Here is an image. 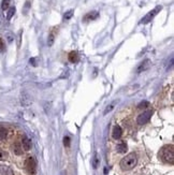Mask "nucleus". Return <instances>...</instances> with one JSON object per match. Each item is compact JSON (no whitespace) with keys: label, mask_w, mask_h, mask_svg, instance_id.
<instances>
[{"label":"nucleus","mask_w":174,"mask_h":175,"mask_svg":"<svg viewBox=\"0 0 174 175\" xmlns=\"http://www.w3.org/2000/svg\"><path fill=\"white\" fill-rule=\"evenodd\" d=\"M159 157L166 163H174V147L173 145H166L161 148L159 152Z\"/></svg>","instance_id":"nucleus-1"},{"label":"nucleus","mask_w":174,"mask_h":175,"mask_svg":"<svg viewBox=\"0 0 174 175\" xmlns=\"http://www.w3.org/2000/svg\"><path fill=\"white\" fill-rule=\"evenodd\" d=\"M137 162H138L137 155L134 152H131V154L127 155V156L124 157L122 159V161H120V167L123 170H125V171L131 170L137 166Z\"/></svg>","instance_id":"nucleus-2"},{"label":"nucleus","mask_w":174,"mask_h":175,"mask_svg":"<svg viewBox=\"0 0 174 175\" xmlns=\"http://www.w3.org/2000/svg\"><path fill=\"white\" fill-rule=\"evenodd\" d=\"M25 167H26V171L28 172L29 174H34L36 173V167H37V163L36 160H34L32 157H28L25 161Z\"/></svg>","instance_id":"nucleus-3"},{"label":"nucleus","mask_w":174,"mask_h":175,"mask_svg":"<svg viewBox=\"0 0 174 175\" xmlns=\"http://www.w3.org/2000/svg\"><path fill=\"white\" fill-rule=\"evenodd\" d=\"M152 115H153V110H148V111L143 112V113L141 114V115H139V117H138V119H137L138 124L139 125H145L146 122L150 121V117H152Z\"/></svg>","instance_id":"nucleus-4"},{"label":"nucleus","mask_w":174,"mask_h":175,"mask_svg":"<svg viewBox=\"0 0 174 175\" xmlns=\"http://www.w3.org/2000/svg\"><path fill=\"white\" fill-rule=\"evenodd\" d=\"M160 10H161V7H157V8L154 9L153 11H150V13H148L147 15L144 17V18H142V21H141V24H147V23H150V22L153 19V17L155 16L156 14H157L158 12L160 11Z\"/></svg>","instance_id":"nucleus-5"},{"label":"nucleus","mask_w":174,"mask_h":175,"mask_svg":"<svg viewBox=\"0 0 174 175\" xmlns=\"http://www.w3.org/2000/svg\"><path fill=\"white\" fill-rule=\"evenodd\" d=\"M150 61L148 60V59H146V60H144L143 62H141L140 64V66H139L138 69H137V72L138 73H141V72L147 70L148 68H150Z\"/></svg>","instance_id":"nucleus-6"},{"label":"nucleus","mask_w":174,"mask_h":175,"mask_svg":"<svg viewBox=\"0 0 174 175\" xmlns=\"http://www.w3.org/2000/svg\"><path fill=\"white\" fill-rule=\"evenodd\" d=\"M98 16H99V13H98L97 11H92V12H89V13H87L86 15L84 16V21H85V22L94 21V19L98 18Z\"/></svg>","instance_id":"nucleus-7"},{"label":"nucleus","mask_w":174,"mask_h":175,"mask_svg":"<svg viewBox=\"0 0 174 175\" xmlns=\"http://www.w3.org/2000/svg\"><path fill=\"white\" fill-rule=\"evenodd\" d=\"M22 147L24 151H29L30 147H31V141L28 139L27 136L23 137V141H22Z\"/></svg>","instance_id":"nucleus-8"},{"label":"nucleus","mask_w":174,"mask_h":175,"mask_svg":"<svg viewBox=\"0 0 174 175\" xmlns=\"http://www.w3.org/2000/svg\"><path fill=\"white\" fill-rule=\"evenodd\" d=\"M68 58H69V61L70 62H72V64H75V62L79 61L80 56H79V54H77V52L72 51V52H70V54H69V56H68Z\"/></svg>","instance_id":"nucleus-9"},{"label":"nucleus","mask_w":174,"mask_h":175,"mask_svg":"<svg viewBox=\"0 0 174 175\" xmlns=\"http://www.w3.org/2000/svg\"><path fill=\"white\" fill-rule=\"evenodd\" d=\"M123 134V130L120 128L119 126H115L114 129H113V133H112V136L114 137V139H119L120 136H122Z\"/></svg>","instance_id":"nucleus-10"},{"label":"nucleus","mask_w":174,"mask_h":175,"mask_svg":"<svg viewBox=\"0 0 174 175\" xmlns=\"http://www.w3.org/2000/svg\"><path fill=\"white\" fill-rule=\"evenodd\" d=\"M0 175H14L13 171L9 167L1 166L0 167Z\"/></svg>","instance_id":"nucleus-11"},{"label":"nucleus","mask_w":174,"mask_h":175,"mask_svg":"<svg viewBox=\"0 0 174 175\" xmlns=\"http://www.w3.org/2000/svg\"><path fill=\"white\" fill-rule=\"evenodd\" d=\"M116 149H117L118 152H120V154H123V152H127V145L126 143H119L117 145V147H116Z\"/></svg>","instance_id":"nucleus-12"},{"label":"nucleus","mask_w":174,"mask_h":175,"mask_svg":"<svg viewBox=\"0 0 174 175\" xmlns=\"http://www.w3.org/2000/svg\"><path fill=\"white\" fill-rule=\"evenodd\" d=\"M13 149H14V152L16 155H21L23 152V147H22V144L19 143H15L14 146H13Z\"/></svg>","instance_id":"nucleus-13"},{"label":"nucleus","mask_w":174,"mask_h":175,"mask_svg":"<svg viewBox=\"0 0 174 175\" xmlns=\"http://www.w3.org/2000/svg\"><path fill=\"white\" fill-rule=\"evenodd\" d=\"M8 136V130L6 128H3V127H0V140L1 141H3V140H6Z\"/></svg>","instance_id":"nucleus-14"},{"label":"nucleus","mask_w":174,"mask_h":175,"mask_svg":"<svg viewBox=\"0 0 174 175\" xmlns=\"http://www.w3.org/2000/svg\"><path fill=\"white\" fill-rule=\"evenodd\" d=\"M10 6V0H2V3H1V9L3 10H7L8 8H9Z\"/></svg>","instance_id":"nucleus-15"},{"label":"nucleus","mask_w":174,"mask_h":175,"mask_svg":"<svg viewBox=\"0 0 174 175\" xmlns=\"http://www.w3.org/2000/svg\"><path fill=\"white\" fill-rule=\"evenodd\" d=\"M14 13H15V8H14V7H12V8H10L9 12H8L7 18H8V19H11V17L14 15Z\"/></svg>","instance_id":"nucleus-16"},{"label":"nucleus","mask_w":174,"mask_h":175,"mask_svg":"<svg viewBox=\"0 0 174 175\" xmlns=\"http://www.w3.org/2000/svg\"><path fill=\"white\" fill-rule=\"evenodd\" d=\"M54 40H55V33H54V32H52V33L50 34V37H49V42H47L50 46L53 45V43H54Z\"/></svg>","instance_id":"nucleus-17"},{"label":"nucleus","mask_w":174,"mask_h":175,"mask_svg":"<svg viewBox=\"0 0 174 175\" xmlns=\"http://www.w3.org/2000/svg\"><path fill=\"white\" fill-rule=\"evenodd\" d=\"M148 106H150V103H148L147 101L141 102V103L138 106V109H139V110H142V109H145V107H147Z\"/></svg>","instance_id":"nucleus-18"},{"label":"nucleus","mask_w":174,"mask_h":175,"mask_svg":"<svg viewBox=\"0 0 174 175\" xmlns=\"http://www.w3.org/2000/svg\"><path fill=\"white\" fill-rule=\"evenodd\" d=\"M6 49V45H4V42L3 40L0 38V52H3Z\"/></svg>","instance_id":"nucleus-19"},{"label":"nucleus","mask_w":174,"mask_h":175,"mask_svg":"<svg viewBox=\"0 0 174 175\" xmlns=\"http://www.w3.org/2000/svg\"><path fill=\"white\" fill-rule=\"evenodd\" d=\"M72 14H73V11H69V12H67V13L65 14V19H69V18H71Z\"/></svg>","instance_id":"nucleus-20"},{"label":"nucleus","mask_w":174,"mask_h":175,"mask_svg":"<svg viewBox=\"0 0 174 175\" xmlns=\"http://www.w3.org/2000/svg\"><path fill=\"white\" fill-rule=\"evenodd\" d=\"M64 143H65V146H69L70 145V137L69 136H65Z\"/></svg>","instance_id":"nucleus-21"},{"label":"nucleus","mask_w":174,"mask_h":175,"mask_svg":"<svg viewBox=\"0 0 174 175\" xmlns=\"http://www.w3.org/2000/svg\"><path fill=\"white\" fill-rule=\"evenodd\" d=\"M113 106H113V104H111V106H108V107H107V110H105V112H104V114H107V113H108V112L112 111Z\"/></svg>","instance_id":"nucleus-22"},{"label":"nucleus","mask_w":174,"mask_h":175,"mask_svg":"<svg viewBox=\"0 0 174 175\" xmlns=\"http://www.w3.org/2000/svg\"><path fill=\"white\" fill-rule=\"evenodd\" d=\"M4 157H6V154H4V152H3V151H1V149H0V159L4 158Z\"/></svg>","instance_id":"nucleus-23"}]
</instances>
